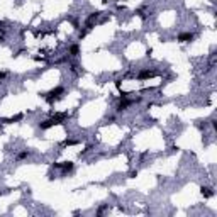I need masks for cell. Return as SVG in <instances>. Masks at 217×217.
Returning <instances> with one entry per match:
<instances>
[{"label": "cell", "instance_id": "1", "mask_svg": "<svg viewBox=\"0 0 217 217\" xmlns=\"http://www.w3.org/2000/svg\"><path fill=\"white\" fill-rule=\"evenodd\" d=\"M68 117V114H56L54 117H51V119H47V121H44V122H41L39 124V127L43 129H49V127H53V126H58V124H63V121Z\"/></svg>", "mask_w": 217, "mask_h": 217}, {"label": "cell", "instance_id": "2", "mask_svg": "<svg viewBox=\"0 0 217 217\" xmlns=\"http://www.w3.org/2000/svg\"><path fill=\"white\" fill-rule=\"evenodd\" d=\"M63 93H65L63 87H56V88H53L51 92H47V93H46V100L49 102V104H53V102H54V100H58Z\"/></svg>", "mask_w": 217, "mask_h": 217}, {"label": "cell", "instance_id": "3", "mask_svg": "<svg viewBox=\"0 0 217 217\" xmlns=\"http://www.w3.org/2000/svg\"><path fill=\"white\" fill-rule=\"evenodd\" d=\"M54 168L61 170L63 173H68V171L73 170V163H71V161H65V163H54Z\"/></svg>", "mask_w": 217, "mask_h": 217}, {"label": "cell", "instance_id": "4", "mask_svg": "<svg viewBox=\"0 0 217 217\" xmlns=\"http://www.w3.org/2000/svg\"><path fill=\"white\" fill-rule=\"evenodd\" d=\"M158 73L156 71H151V70H141L139 71V75H137V78L139 80H146V78H153V76H156Z\"/></svg>", "mask_w": 217, "mask_h": 217}, {"label": "cell", "instance_id": "5", "mask_svg": "<svg viewBox=\"0 0 217 217\" xmlns=\"http://www.w3.org/2000/svg\"><path fill=\"white\" fill-rule=\"evenodd\" d=\"M131 104H132V100H127L126 97H122V100H121V102H119V105H117V112H122V110H126V108H127Z\"/></svg>", "mask_w": 217, "mask_h": 217}, {"label": "cell", "instance_id": "6", "mask_svg": "<svg viewBox=\"0 0 217 217\" xmlns=\"http://www.w3.org/2000/svg\"><path fill=\"white\" fill-rule=\"evenodd\" d=\"M192 39H194V34H192V32H182V34L178 36V41H180V43H190Z\"/></svg>", "mask_w": 217, "mask_h": 217}, {"label": "cell", "instance_id": "7", "mask_svg": "<svg viewBox=\"0 0 217 217\" xmlns=\"http://www.w3.org/2000/svg\"><path fill=\"white\" fill-rule=\"evenodd\" d=\"M99 15H100V12H93V14H90L88 19H87V26H92V22H93V20L99 19Z\"/></svg>", "mask_w": 217, "mask_h": 217}, {"label": "cell", "instance_id": "8", "mask_svg": "<svg viewBox=\"0 0 217 217\" xmlns=\"http://www.w3.org/2000/svg\"><path fill=\"white\" fill-rule=\"evenodd\" d=\"M200 190H202V195H203V197H212V195H214V192H212V188H209V187H202V188H200Z\"/></svg>", "mask_w": 217, "mask_h": 217}, {"label": "cell", "instance_id": "9", "mask_svg": "<svg viewBox=\"0 0 217 217\" xmlns=\"http://www.w3.org/2000/svg\"><path fill=\"white\" fill-rule=\"evenodd\" d=\"M78 53H80V46H78V44H71L70 46V54L71 56H76Z\"/></svg>", "mask_w": 217, "mask_h": 217}, {"label": "cell", "instance_id": "10", "mask_svg": "<svg viewBox=\"0 0 217 217\" xmlns=\"http://www.w3.org/2000/svg\"><path fill=\"white\" fill-rule=\"evenodd\" d=\"M20 119H22V114H19V115H15V117L7 119V122H17V121H20Z\"/></svg>", "mask_w": 217, "mask_h": 217}, {"label": "cell", "instance_id": "11", "mask_svg": "<svg viewBox=\"0 0 217 217\" xmlns=\"http://www.w3.org/2000/svg\"><path fill=\"white\" fill-rule=\"evenodd\" d=\"M29 156V151H22V153H19V154H17V160H24V158H27Z\"/></svg>", "mask_w": 217, "mask_h": 217}, {"label": "cell", "instance_id": "12", "mask_svg": "<svg viewBox=\"0 0 217 217\" xmlns=\"http://www.w3.org/2000/svg\"><path fill=\"white\" fill-rule=\"evenodd\" d=\"M73 144H76V141H73V139H66L63 142V146H73Z\"/></svg>", "mask_w": 217, "mask_h": 217}, {"label": "cell", "instance_id": "13", "mask_svg": "<svg viewBox=\"0 0 217 217\" xmlns=\"http://www.w3.org/2000/svg\"><path fill=\"white\" fill-rule=\"evenodd\" d=\"M5 76H7V73H5V71H0V81L4 80Z\"/></svg>", "mask_w": 217, "mask_h": 217}, {"label": "cell", "instance_id": "14", "mask_svg": "<svg viewBox=\"0 0 217 217\" xmlns=\"http://www.w3.org/2000/svg\"><path fill=\"white\" fill-rule=\"evenodd\" d=\"M2 41H4V36H0V43H2Z\"/></svg>", "mask_w": 217, "mask_h": 217}, {"label": "cell", "instance_id": "15", "mask_svg": "<svg viewBox=\"0 0 217 217\" xmlns=\"http://www.w3.org/2000/svg\"><path fill=\"white\" fill-rule=\"evenodd\" d=\"M0 195H2V192H0Z\"/></svg>", "mask_w": 217, "mask_h": 217}]
</instances>
